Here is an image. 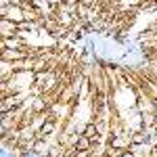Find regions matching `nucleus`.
Wrapping results in <instances>:
<instances>
[{
	"label": "nucleus",
	"mask_w": 157,
	"mask_h": 157,
	"mask_svg": "<svg viewBox=\"0 0 157 157\" xmlns=\"http://www.w3.org/2000/svg\"><path fill=\"white\" fill-rule=\"evenodd\" d=\"M94 145V140L92 138H88L86 134H78V138H75V151H90Z\"/></svg>",
	"instance_id": "nucleus-2"
},
{
	"label": "nucleus",
	"mask_w": 157,
	"mask_h": 157,
	"mask_svg": "<svg viewBox=\"0 0 157 157\" xmlns=\"http://www.w3.org/2000/svg\"><path fill=\"white\" fill-rule=\"evenodd\" d=\"M21 157H44V155H40V153H36L34 149H29V151H27V153H23Z\"/></svg>",
	"instance_id": "nucleus-5"
},
{
	"label": "nucleus",
	"mask_w": 157,
	"mask_h": 157,
	"mask_svg": "<svg viewBox=\"0 0 157 157\" xmlns=\"http://www.w3.org/2000/svg\"><path fill=\"white\" fill-rule=\"evenodd\" d=\"M2 48L19 50V48H23V40H21L19 34H17V36H11V38H2Z\"/></svg>",
	"instance_id": "nucleus-1"
},
{
	"label": "nucleus",
	"mask_w": 157,
	"mask_h": 157,
	"mask_svg": "<svg viewBox=\"0 0 157 157\" xmlns=\"http://www.w3.org/2000/svg\"><path fill=\"white\" fill-rule=\"evenodd\" d=\"M52 130H55V121H52V120H46L42 126H40V128H38L36 136H38V138H44V140H46L50 134H52Z\"/></svg>",
	"instance_id": "nucleus-3"
},
{
	"label": "nucleus",
	"mask_w": 157,
	"mask_h": 157,
	"mask_svg": "<svg viewBox=\"0 0 157 157\" xmlns=\"http://www.w3.org/2000/svg\"><path fill=\"white\" fill-rule=\"evenodd\" d=\"M2 157H19V153H13V151H9V147L4 145V147H2Z\"/></svg>",
	"instance_id": "nucleus-4"
},
{
	"label": "nucleus",
	"mask_w": 157,
	"mask_h": 157,
	"mask_svg": "<svg viewBox=\"0 0 157 157\" xmlns=\"http://www.w3.org/2000/svg\"><path fill=\"white\" fill-rule=\"evenodd\" d=\"M120 157H134V151H126V149H124Z\"/></svg>",
	"instance_id": "nucleus-6"
}]
</instances>
